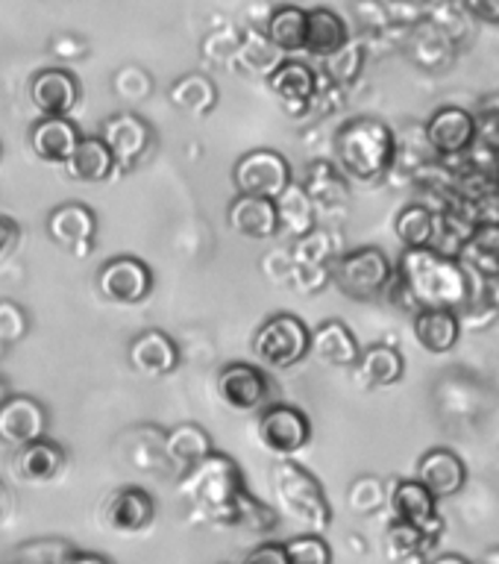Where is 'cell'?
I'll return each mask as SVG.
<instances>
[{"instance_id":"6da1fadb","label":"cell","mask_w":499,"mask_h":564,"mask_svg":"<svg viewBox=\"0 0 499 564\" xmlns=\"http://www.w3.org/2000/svg\"><path fill=\"white\" fill-rule=\"evenodd\" d=\"M176 494L203 523L220 529H245L253 535H273L280 527V511L256 497L245 482L241 465L227 453L211 449L209 456L183 470Z\"/></svg>"},{"instance_id":"7a4b0ae2","label":"cell","mask_w":499,"mask_h":564,"mask_svg":"<svg viewBox=\"0 0 499 564\" xmlns=\"http://www.w3.org/2000/svg\"><path fill=\"white\" fill-rule=\"evenodd\" d=\"M474 276L456 256L441 253L438 247H403L394 276L388 282V297L405 312L417 308H462L474 300Z\"/></svg>"},{"instance_id":"3957f363","label":"cell","mask_w":499,"mask_h":564,"mask_svg":"<svg viewBox=\"0 0 499 564\" xmlns=\"http://www.w3.org/2000/svg\"><path fill=\"white\" fill-rule=\"evenodd\" d=\"M333 153L335 165L341 167L347 180L379 183L394 171L397 132L382 118L356 115L335 130Z\"/></svg>"},{"instance_id":"277c9868","label":"cell","mask_w":499,"mask_h":564,"mask_svg":"<svg viewBox=\"0 0 499 564\" xmlns=\"http://www.w3.org/2000/svg\"><path fill=\"white\" fill-rule=\"evenodd\" d=\"M271 485L285 518L294 520L306 532L324 535L333 523V506L326 500L324 485L317 482L315 474H308L306 467L291 458H280L273 467Z\"/></svg>"},{"instance_id":"5b68a950","label":"cell","mask_w":499,"mask_h":564,"mask_svg":"<svg viewBox=\"0 0 499 564\" xmlns=\"http://www.w3.org/2000/svg\"><path fill=\"white\" fill-rule=\"evenodd\" d=\"M394 276V262L379 247H356L333 262V285L350 300H379Z\"/></svg>"},{"instance_id":"8992f818","label":"cell","mask_w":499,"mask_h":564,"mask_svg":"<svg viewBox=\"0 0 499 564\" xmlns=\"http://www.w3.org/2000/svg\"><path fill=\"white\" fill-rule=\"evenodd\" d=\"M308 344H312V329L303 317L289 315V312L271 315L253 335L256 359L273 370H289L300 365L308 356Z\"/></svg>"},{"instance_id":"52a82bcc","label":"cell","mask_w":499,"mask_h":564,"mask_svg":"<svg viewBox=\"0 0 499 564\" xmlns=\"http://www.w3.org/2000/svg\"><path fill=\"white\" fill-rule=\"evenodd\" d=\"M215 391L224 409L236 414H259L273 403V382L262 365L232 361L224 365L215 377Z\"/></svg>"},{"instance_id":"ba28073f","label":"cell","mask_w":499,"mask_h":564,"mask_svg":"<svg viewBox=\"0 0 499 564\" xmlns=\"http://www.w3.org/2000/svg\"><path fill=\"white\" fill-rule=\"evenodd\" d=\"M256 438L271 456L291 458L312 444V421L297 405L271 403L256 417Z\"/></svg>"},{"instance_id":"9c48e42d","label":"cell","mask_w":499,"mask_h":564,"mask_svg":"<svg viewBox=\"0 0 499 564\" xmlns=\"http://www.w3.org/2000/svg\"><path fill=\"white\" fill-rule=\"evenodd\" d=\"M291 162L276 150H250L238 159L232 167V183L238 194H253V197H268L276 200L285 185L291 183Z\"/></svg>"},{"instance_id":"30bf717a","label":"cell","mask_w":499,"mask_h":564,"mask_svg":"<svg viewBox=\"0 0 499 564\" xmlns=\"http://www.w3.org/2000/svg\"><path fill=\"white\" fill-rule=\"evenodd\" d=\"M100 297L115 306H139L153 291V271L135 256H112L95 276Z\"/></svg>"},{"instance_id":"8fae6325","label":"cell","mask_w":499,"mask_h":564,"mask_svg":"<svg viewBox=\"0 0 499 564\" xmlns=\"http://www.w3.org/2000/svg\"><path fill=\"white\" fill-rule=\"evenodd\" d=\"M100 139L115 159V171H132L139 167L153 150V127L135 112L109 115L100 127Z\"/></svg>"},{"instance_id":"7c38bea8","label":"cell","mask_w":499,"mask_h":564,"mask_svg":"<svg viewBox=\"0 0 499 564\" xmlns=\"http://www.w3.org/2000/svg\"><path fill=\"white\" fill-rule=\"evenodd\" d=\"M423 139L438 159L465 156L479 139V123L465 106H441L423 123Z\"/></svg>"},{"instance_id":"4fadbf2b","label":"cell","mask_w":499,"mask_h":564,"mask_svg":"<svg viewBox=\"0 0 499 564\" xmlns=\"http://www.w3.org/2000/svg\"><path fill=\"white\" fill-rule=\"evenodd\" d=\"M97 518L115 535L135 538L153 527L156 502L144 488H115L97 506Z\"/></svg>"},{"instance_id":"5bb4252c","label":"cell","mask_w":499,"mask_h":564,"mask_svg":"<svg viewBox=\"0 0 499 564\" xmlns=\"http://www.w3.org/2000/svg\"><path fill=\"white\" fill-rule=\"evenodd\" d=\"M47 236L53 245L68 250L77 259L91 256L97 247V215L86 203H62L47 215Z\"/></svg>"},{"instance_id":"9a60e30c","label":"cell","mask_w":499,"mask_h":564,"mask_svg":"<svg viewBox=\"0 0 499 564\" xmlns=\"http://www.w3.org/2000/svg\"><path fill=\"white\" fill-rule=\"evenodd\" d=\"M51 414L42 400L30 394H9L0 403V444L18 449L30 441L44 438Z\"/></svg>"},{"instance_id":"2e32d148","label":"cell","mask_w":499,"mask_h":564,"mask_svg":"<svg viewBox=\"0 0 499 564\" xmlns=\"http://www.w3.org/2000/svg\"><path fill=\"white\" fill-rule=\"evenodd\" d=\"M26 95L42 118H70L79 106L83 88L77 74H70L68 68H44L30 79Z\"/></svg>"},{"instance_id":"e0dca14e","label":"cell","mask_w":499,"mask_h":564,"mask_svg":"<svg viewBox=\"0 0 499 564\" xmlns=\"http://www.w3.org/2000/svg\"><path fill=\"white\" fill-rule=\"evenodd\" d=\"M264 79H268V88L273 91V97L285 106V112L294 121L306 118L312 97L317 91V70L312 65L300 59H282Z\"/></svg>"},{"instance_id":"ac0fdd59","label":"cell","mask_w":499,"mask_h":564,"mask_svg":"<svg viewBox=\"0 0 499 564\" xmlns=\"http://www.w3.org/2000/svg\"><path fill=\"white\" fill-rule=\"evenodd\" d=\"M391 509H394L397 520L421 529L423 535L432 538V541H438L441 532H444L438 500L417 479H400V482H394V488H391Z\"/></svg>"},{"instance_id":"d6986e66","label":"cell","mask_w":499,"mask_h":564,"mask_svg":"<svg viewBox=\"0 0 499 564\" xmlns=\"http://www.w3.org/2000/svg\"><path fill=\"white\" fill-rule=\"evenodd\" d=\"M127 359H130V368L135 370L139 377L162 379L171 377V373L180 368L183 352H180L176 341L165 333V329H144V333H139L130 341Z\"/></svg>"},{"instance_id":"ffe728a7","label":"cell","mask_w":499,"mask_h":564,"mask_svg":"<svg viewBox=\"0 0 499 564\" xmlns=\"http://www.w3.org/2000/svg\"><path fill=\"white\" fill-rule=\"evenodd\" d=\"M65 465H68V453L59 441H51L47 435L18 447L15 458H12V470L26 485L56 482Z\"/></svg>"},{"instance_id":"44dd1931","label":"cell","mask_w":499,"mask_h":564,"mask_svg":"<svg viewBox=\"0 0 499 564\" xmlns=\"http://www.w3.org/2000/svg\"><path fill=\"white\" fill-rule=\"evenodd\" d=\"M417 482L435 497H453L465 488L467 482V465L465 458L453 453L449 447H432L426 449L417 462Z\"/></svg>"},{"instance_id":"7402d4cb","label":"cell","mask_w":499,"mask_h":564,"mask_svg":"<svg viewBox=\"0 0 499 564\" xmlns=\"http://www.w3.org/2000/svg\"><path fill=\"white\" fill-rule=\"evenodd\" d=\"M229 229L238 232L247 241H268L280 236L276 229V209L268 197H253V194H236V200L227 209Z\"/></svg>"},{"instance_id":"603a6c76","label":"cell","mask_w":499,"mask_h":564,"mask_svg":"<svg viewBox=\"0 0 499 564\" xmlns=\"http://www.w3.org/2000/svg\"><path fill=\"white\" fill-rule=\"evenodd\" d=\"M79 139H83V132L70 118H39L26 135L35 156L51 165H65Z\"/></svg>"},{"instance_id":"cb8c5ba5","label":"cell","mask_w":499,"mask_h":564,"mask_svg":"<svg viewBox=\"0 0 499 564\" xmlns=\"http://www.w3.org/2000/svg\"><path fill=\"white\" fill-rule=\"evenodd\" d=\"M303 188L312 197L317 209L338 212L350 203V180L341 167L329 162V159H315L306 165V176H303Z\"/></svg>"},{"instance_id":"d4e9b609","label":"cell","mask_w":499,"mask_h":564,"mask_svg":"<svg viewBox=\"0 0 499 564\" xmlns=\"http://www.w3.org/2000/svg\"><path fill=\"white\" fill-rule=\"evenodd\" d=\"M359 338L344 321H324L321 326L312 329V344H308V356L324 361L329 368H352L359 359Z\"/></svg>"},{"instance_id":"484cf974","label":"cell","mask_w":499,"mask_h":564,"mask_svg":"<svg viewBox=\"0 0 499 564\" xmlns=\"http://www.w3.org/2000/svg\"><path fill=\"white\" fill-rule=\"evenodd\" d=\"M414 338L426 352L444 356L462 341V315L453 308H417L414 312Z\"/></svg>"},{"instance_id":"4316f807","label":"cell","mask_w":499,"mask_h":564,"mask_svg":"<svg viewBox=\"0 0 499 564\" xmlns=\"http://www.w3.org/2000/svg\"><path fill=\"white\" fill-rule=\"evenodd\" d=\"M352 370L361 388H388L405 377V359L391 344H370L368 350L359 352Z\"/></svg>"},{"instance_id":"83f0119b","label":"cell","mask_w":499,"mask_h":564,"mask_svg":"<svg viewBox=\"0 0 499 564\" xmlns=\"http://www.w3.org/2000/svg\"><path fill=\"white\" fill-rule=\"evenodd\" d=\"M273 209H276V229H280V236L291 238V241L306 236V232H312L317 227V206L312 203L306 188L294 183V180L273 200Z\"/></svg>"},{"instance_id":"f1b7e54d","label":"cell","mask_w":499,"mask_h":564,"mask_svg":"<svg viewBox=\"0 0 499 564\" xmlns=\"http://www.w3.org/2000/svg\"><path fill=\"white\" fill-rule=\"evenodd\" d=\"M62 167L77 183H106L115 174V159L100 135H83Z\"/></svg>"},{"instance_id":"f546056e","label":"cell","mask_w":499,"mask_h":564,"mask_svg":"<svg viewBox=\"0 0 499 564\" xmlns=\"http://www.w3.org/2000/svg\"><path fill=\"white\" fill-rule=\"evenodd\" d=\"M350 42V30L344 24V18L338 12L326 7H317L306 12V53L326 59L333 56L341 44Z\"/></svg>"},{"instance_id":"4dcf8cb0","label":"cell","mask_w":499,"mask_h":564,"mask_svg":"<svg viewBox=\"0 0 499 564\" xmlns=\"http://www.w3.org/2000/svg\"><path fill=\"white\" fill-rule=\"evenodd\" d=\"M211 449L215 447H211L209 432L203 430L200 423H176L165 430V456L176 470H188L209 456Z\"/></svg>"},{"instance_id":"1f68e13d","label":"cell","mask_w":499,"mask_h":564,"mask_svg":"<svg viewBox=\"0 0 499 564\" xmlns=\"http://www.w3.org/2000/svg\"><path fill=\"white\" fill-rule=\"evenodd\" d=\"M167 100L183 115L206 118L218 106V86L206 74H183L180 79H174V86L167 88Z\"/></svg>"},{"instance_id":"d6a6232c","label":"cell","mask_w":499,"mask_h":564,"mask_svg":"<svg viewBox=\"0 0 499 564\" xmlns=\"http://www.w3.org/2000/svg\"><path fill=\"white\" fill-rule=\"evenodd\" d=\"M285 59V53L276 47V44L268 39V33L262 30H245L241 33V42H238L236 51V62H232V68H241L245 74H259V77H268L280 62Z\"/></svg>"},{"instance_id":"836d02e7","label":"cell","mask_w":499,"mask_h":564,"mask_svg":"<svg viewBox=\"0 0 499 564\" xmlns=\"http://www.w3.org/2000/svg\"><path fill=\"white\" fill-rule=\"evenodd\" d=\"M291 262L300 268H333V262L341 256V238L333 229L315 227L306 236L294 238L291 245Z\"/></svg>"},{"instance_id":"e575fe53","label":"cell","mask_w":499,"mask_h":564,"mask_svg":"<svg viewBox=\"0 0 499 564\" xmlns=\"http://www.w3.org/2000/svg\"><path fill=\"white\" fill-rule=\"evenodd\" d=\"M264 33L285 56L306 51V9L294 7V3L276 7L271 18L264 21Z\"/></svg>"},{"instance_id":"d590c367","label":"cell","mask_w":499,"mask_h":564,"mask_svg":"<svg viewBox=\"0 0 499 564\" xmlns=\"http://www.w3.org/2000/svg\"><path fill=\"white\" fill-rule=\"evenodd\" d=\"M438 229V212L426 203H409L397 212L394 236L403 247H432Z\"/></svg>"},{"instance_id":"8d00e7d4","label":"cell","mask_w":499,"mask_h":564,"mask_svg":"<svg viewBox=\"0 0 499 564\" xmlns=\"http://www.w3.org/2000/svg\"><path fill=\"white\" fill-rule=\"evenodd\" d=\"M432 538H426L421 529L409 527L403 520H394L386 532V555L391 564H417L423 555L432 550Z\"/></svg>"},{"instance_id":"74e56055","label":"cell","mask_w":499,"mask_h":564,"mask_svg":"<svg viewBox=\"0 0 499 564\" xmlns=\"http://www.w3.org/2000/svg\"><path fill=\"white\" fill-rule=\"evenodd\" d=\"M365 44L361 42H347L341 44L338 51L333 53V56H326L324 59V77L333 79L335 86H350V83H356L361 74V68H365Z\"/></svg>"},{"instance_id":"f35d334b","label":"cell","mask_w":499,"mask_h":564,"mask_svg":"<svg viewBox=\"0 0 499 564\" xmlns=\"http://www.w3.org/2000/svg\"><path fill=\"white\" fill-rule=\"evenodd\" d=\"M70 553H74V546L62 538H35V541L15 546L9 553L7 564H62Z\"/></svg>"},{"instance_id":"ab89813d","label":"cell","mask_w":499,"mask_h":564,"mask_svg":"<svg viewBox=\"0 0 499 564\" xmlns=\"http://www.w3.org/2000/svg\"><path fill=\"white\" fill-rule=\"evenodd\" d=\"M112 88L127 104H144L153 95V77L139 65H123L121 70H115Z\"/></svg>"},{"instance_id":"60d3db41","label":"cell","mask_w":499,"mask_h":564,"mask_svg":"<svg viewBox=\"0 0 499 564\" xmlns=\"http://www.w3.org/2000/svg\"><path fill=\"white\" fill-rule=\"evenodd\" d=\"M285 555H289V564H333V546L317 532L285 541Z\"/></svg>"},{"instance_id":"b9f144b4","label":"cell","mask_w":499,"mask_h":564,"mask_svg":"<svg viewBox=\"0 0 499 564\" xmlns=\"http://www.w3.org/2000/svg\"><path fill=\"white\" fill-rule=\"evenodd\" d=\"M347 502L356 514H377L388 502L386 485L377 476H359L347 491Z\"/></svg>"},{"instance_id":"7bdbcfd3","label":"cell","mask_w":499,"mask_h":564,"mask_svg":"<svg viewBox=\"0 0 499 564\" xmlns=\"http://www.w3.org/2000/svg\"><path fill=\"white\" fill-rule=\"evenodd\" d=\"M238 42H241V30H236V26H220V30H215V33L203 42V59L232 68Z\"/></svg>"},{"instance_id":"ee69618b","label":"cell","mask_w":499,"mask_h":564,"mask_svg":"<svg viewBox=\"0 0 499 564\" xmlns=\"http://www.w3.org/2000/svg\"><path fill=\"white\" fill-rule=\"evenodd\" d=\"M30 333V315L24 306H18L15 300H0V341L18 344Z\"/></svg>"},{"instance_id":"f6af8a7d","label":"cell","mask_w":499,"mask_h":564,"mask_svg":"<svg viewBox=\"0 0 499 564\" xmlns=\"http://www.w3.org/2000/svg\"><path fill=\"white\" fill-rule=\"evenodd\" d=\"M333 282V268H291V289H297L300 294H317Z\"/></svg>"},{"instance_id":"bcb514c9","label":"cell","mask_w":499,"mask_h":564,"mask_svg":"<svg viewBox=\"0 0 499 564\" xmlns=\"http://www.w3.org/2000/svg\"><path fill=\"white\" fill-rule=\"evenodd\" d=\"M291 268H294V262H291L289 250H280V247H276V250H268V253L262 256V273L273 282V285H289Z\"/></svg>"},{"instance_id":"7dc6e473","label":"cell","mask_w":499,"mask_h":564,"mask_svg":"<svg viewBox=\"0 0 499 564\" xmlns=\"http://www.w3.org/2000/svg\"><path fill=\"white\" fill-rule=\"evenodd\" d=\"M241 564H289L285 544H280V541H262V544L253 546V550L245 555V562Z\"/></svg>"},{"instance_id":"c3c4849f","label":"cell","mask_w":499,"mask_h":564,"mask_svg":"<svg viewBox=\"0 0 499 564\" xmlns=\"http://www.w3.org/2000/svg\"><path fill=\"white\" fill-rule=\"evenodd\" d=\"M21 245V227L9 215H0V262L15 253Z\"/></svg>"},{"instance_id":"681fc988","label":"cell","mask_w":499,"mask_h":564,"mask_svg":"<svg viewBox=\"0 0 499 564\" xmlns=\"http://www.w3.org/2000/svg\"><path fill=\"white\" fill-rule=\"evenodd\" d=\"M465 7L488 24H499V0H465Z\"/></svg>"},{"instance_id":"f907efd6","label":"cell","mask_w":499,"mask_h":564,"mask_svg":"<svg viewBox=\"0 0 499 564\" xmlns=\"http://www.w3.org/2000/svg\"><path fill=\"white\" fill-rule=\"evenodd\" d=\"M53 53H56V56H62V59H79V56L86 53V47H83V42H79V39L62 35V39H56V42H53Z\"/></svg>"},{"instance_id":"816d5d0a","label":"cell","mask_w":499,"mask_h":564,"mask_svg":"<svg viewBox=\"0 0 499 564\" xmlns=\"http://www.w3.org/2000/svg\"><path fill=\"white\" fill-rule=\"evenodd\" d=\"M482 297L491 303L493 312L499 315V273H493V276L482 280Z\"/></svg>"},{"instance_id":"f5cc1de1","label":"cell","mask_w":499,"mask_h":564,"mask_svg":"<svg viewBox=\"0 0 499 564\" xmlns=\"http://www.w3.org/2000/svg\"><path fill=\"white\" fill-rule=\"evenodd\" d=\"M62 564H112L106 555H97V553H79V550H74V553L65 558Z\"/></svg>"},{"instance_id":"db71d44e","label":"cell","mask_w":499,"mask_h":564,"mask_svg":"<svg viewBox=\"0 0 499 564\" xmlns=\"http://www.w3.org/2000/svg\"><path fill=\"white\" fill-rule=\"evenodd\" d=\"M12 514V494H9V488L3 482H0V523Z\"/></svg>"},{"instance_id":"11a10c76","label":"cell","mask_w":499,"mask_h":564,"mask_svg":"<svg viewBox=\"0 0 499 564\" xmlns=\"http://www.w3.org/2000/svg\"><path fill=\"white\" fill-rule=\"evenodd\" d=\"M432 564H476V562H470V558H465V555L447 553V555H441V558H435Z\"/></svg>"},{"instance_id":"9f6ffc18","label":"cell","mask_w":499,"mask_h":564,"mask_svg":"<svg viewBox=\"0 0 499 564\" xmlns=\"http://www.w3.org/2000/svg\"><path fill=\"white\" fill-rule=\"evenodd\" d=\"M9 394H12V391H9V382H7V377H0V403H3V400H7Z\"/></svg>"},{"instance_id":"6f0895ef","label":"cell","mask_w":499,"mask_h":564,"mask_svg":"<svg viewBox=\"0 0 499 564\" xmlns=\"http://www.w3.org/2000/svg\"><path fill=\"white\" fill-rule=\"evenodd\" d=\"M493 194L499 197V167H497V174H493Z\"/></svg>"},{"instance_id":"680465c9","label":"cell","mask_w":499,"mask_h":564,"mask_svg":"<svg viewBox=\"0 0 499 564\" xmlns=\"http://www.w3.org/2000/svg\"><path fill=\"white\" fill-rule=\"evenodd\" d=\"M3 356H7V344L0 341V361H3Z\"/></svg>"},{"instance_id":"91938a15","label":"cell","mask_w":499,"mask_h":564,"mask_svg":"<svg viewBox=\"0 0 499 564\" xmlns=\"http://www.w3.org/2000/svg\"><path fill=\"white\" fill-rule=\"evenodd\" d=\"M0 159H3V144H0Z\"/></svg>"},{"instance_id":"94428289","label":"cell","mask_w":499,"mask_h":564,"mask_svg":"<svg viewBox=\"0 0 499 564\" xmlns=\"http://www.w3.org/2000/svg\"><path fill=\"white\" fill-rule=\"evenodd\" d=\"M405 3H417V0H405Z\"/></svg>"},{"instance_id":"6125c7cd","label":"cell","mask_w":499,"mask_h":564,"mask_svg":"<svg viewBox=\"0 0 499 564\" xmlns=\"http://www.w3.org/2000/svg\"><path fill=\"white\" fill-rule=\"evenodd\" d=\"M220 564H229V562H220Z\"/></svg>"}]
</instances>
